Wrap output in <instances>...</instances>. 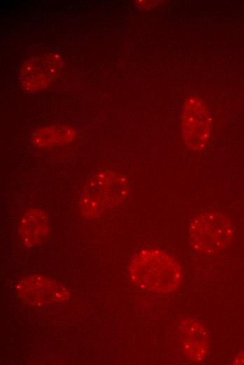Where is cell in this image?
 <instances>
[{"label":"cell","mask_w":244,"mask_h":365,"mask_svg":"<svg viewBox=\"0 0 244 365\" xmlns=\"http://www.w3.org/2000/svg\"><path fill=\"white\" fill-rule=\"evenodd\" d=\"M50 230L48 214L39 208H32L22 215L19 225V235L27 247L40 244L47 237Z\"/></svg>","instance_id":"7"},{"label":"cell","mask_w":244,"mask_h":365,"mask_svg":"<svg viewBox=\"0 0 244 365\" xmlns=\"http://www.w3.org/2000/svg\"><path fill=\"white\" fill-rule=\"evenodd\" d=\"M182 353L189 359L198 361L205 359L208 351V345L198 338H187L181 345Z\"/></svg>","instance_id":"9"},{"label":"cell","mask_w":244,"mask_h":365,"mask_svg":"<svg viewBox=\"0 0 244 365\" xmlns=\"http://www.w3.org/2000/svg\"><path fill=\"white\" fill-rule=\"evenodd\" d=\"M130 279L140 288L158 293H171L179 286L182 270L170 253L145 248L136 253L128 267Z\"/></svg>","instance_id":"1"},{"label":"cell","mask_w":244,"mask_h":365,"mask_svg":"<svg viewBox=\"0 0 244 365\" xmlns=\"http://www.w3.org/2000/svg\"><path fill=\"white\" fill-rule=\"evenodd\" d=\"M62 60L55 51L46 52L26 60L19 74L22 88L28 91H37L53 82L57 72L62 68Z\"/></svg>","instance_id":"5"},{"label":"cell","mask_w":244,"mask_h":365,"mask_svg":"<svg viewBox=\"0 0 244 365\" xmlns=\"http://www.w3.org/2000/svg\"><path fill=\"white\" fill-rule=\"evenodd\" d=\"M210 114L197 97L189 98L181 119V131L186 145L194 150H200L208 142L211 133Z\"/></svg>","instance_id":"4"},{"label":"cell","mask_w":244,"mask_h":365,"mask_svg":"<svg viewBox=\"0 0 244 365\" xmlns=\"http://www.w3.org/2000/svg\"><path fill=\"white\" fill-rule=\"evenodd\" d=\"M75 135V130L70 126H48L34 133L33 143L39 147L61 145L71 141Z\"/></svg>","instance_id":"8"},{"label":"cell","mask_w":244,"mask_h":365,"mask_svg":"<svg viewBox=\"0 0 244 365\" xmlns=\"http://www.w3.org/2000/svg\"><path fill=\"white\" fill-rule=\"evenodd\" d=\"M233 231L228 218L220 213L208 212L196 215L189 227L190 241L194 248L207 254L225 249L233 238Z\"/></svg>","instance_id":"3"},{"label":"cell","mask_w":244,"mask_h":365,"mask_svg":"<svg viewBox=\"0 0 244 365\" xmlns=\"http://www.w3.org/2000/svg\"><path fill=\"white\" fill-rule=\"evenodd\" d=\"M130 185L121 173L114 171L97 173L86 184L80 206L87 218H95L126 199Z\"/></svg>","instance_id":"2"},{"label":"cell","mask_w":244,"mask_h":365,"mask_svg":"<svg viewBox=\"0 0 244 365\" xmlns=\"http://www.w3.org/2000/svg\"><path fill=\"white\" fill-rule=\"evenodd\" d=\"M180 330L187 338H206L205 328L198 322L186 319L181 323Z\"/></svg>","instance_id":"10"},{"label":"cell","mask_w":244,"mask_h":365,"mask_svg":"<svg viewBox=\"0 0 244 365\" xmlns=\"http://www.w3.org/2000/svg\"><path fill=\"white\" fill-rule=\"evenodd\" d=\"M19 297L34 306L65 301L69 291L57 282L41 276H29L22 279L17 287Z\"/></svg>","instance_id":"6"}]
</instances>
